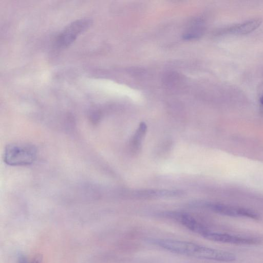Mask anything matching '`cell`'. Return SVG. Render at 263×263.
<instances>
[{
    "mask_svg": "<svg viewBox=\"0 0 263 263\" xmlns=\"http://www.w3.org/2000/svg\"><path fill=\"white\" fill-rule=\"evenodd\" d=\"M206 208L215 213L230 217H246L256 219L259 218L258 214L250 209L233 206L229 205L216 202H206L204 204Z\"/></svg>",
    "mask_w": 263,
    "mask_h": 263,
    "instance_id": "obj_5",
    "label": "cell"
},
{
    "mask_svg": "<svg viewBox=\"0 0 263 263\" xmlns=\"http://www.w3.org/2000/svg\"><path fill=\"white\" fill-rule=\"evenodd\" d=\"M167 216L175 219L190 231L202 236L208 229L191 216L180 213L170 212Z\"/></svg>",
    "mask_w": 263,
    "mask_h": 263,
    "instance_id": "obj_6",
    "label": "cell"
},
{
    "mask_svg": "<svg viewBox=\"0 0 263 263\" xmlns=\"http://www.w3.org/2000/svg\"><path fill=\"white\" fill-rule=\"evenodd\" d=\"M202 236L213 241L234 245H254L259 242L257 238L254 237L214 232L208 229Z\"/></svg>",
    "mask_w": 263,
    "mask_h": 263,
    "instance_id": "obj_4",
    "label": "cell"
},
{
    "mask_svg": "<svg viewBox=\"0 0 263 263\" xmlns=\"http://www.w3.org/2000/svg\"><path fill=\"white\" fill-rule=\"evenodd\" d=\"M152 241L164 250L197 258L224 262L233 261L236 259L233 253L193 242L163 238L154 239Z\"/></svg>",
    "mask_w": 263,
    "mask_h": 263,
    "instance_id": "obj_1",
    "label": "cell"
},
{
    "mask_svg": "<svg viewBox=\"0 0 263 263\" xmlns=\"http://www.w3.org/2000/svg\"><path fill=\"white\" fill-rule=\"evenodd\" d=\"M203 27L199 22L184 33L182 37L185 40H190L200 37L203 33Z\"/></svg>",
    "mask_w": 263,
    "mask_h": 263,
    "instance_id": "obj_8",
    "label": "cell"
},
{
    "mask_svg": "<svg viewBox=\"0 0 263 263\" xmlns=\"http://www.w3.org/2000/svg\"><path fill=\"white\" fill-rule=\"evenodd\" d=\"M261 23L262 21L260 18L251 19L241 24L234 25L223 29L220 33L236 35L247 34L258 28Z\"/></svg>",
    "mask_w": 263,
    "mask_h": 263,
    "instance_id": "obj_7",
    "label": "cell"
},
{
    "mask_svg": "<svg viewBox=\"0 0 263 263\" xmlns=\"http://www.w3.org/2000/svg\"><path fill=\"white\" fill-rule=\"evenodd\" d=\"M91 24L92 20L86 17L72 22L58 36L57 45L62 48L69 46L80 34L88 29Z\"/></svg>",
    "mask_w": 263,
    "mask_h": 263,
    "instance_id": "obj_3",
    "label": "cell"
},
{
    "mask_svg": "<svg viewBox=\"0 0 263 263\" xmlns=\"http://www.w3.org/2000/svg\"><path fill=\"white\" fill-rule=\"evenodd\" d=\"M37 156L36 147L27 143L8 144L4 152V161L10 166H26L32 163Z\"/></svg>",
    "mask_w": 263,
    "mask_h": 263,
    "instance_id": "obj_2",
    "label": "cell"
},
{
    "mask_svg": "<svg viewBox=\"0 0 263 263\" xmlns=\"http://www.w3.org/2000/svg\"><path fill=\"white\" fill-rule=\"evenodd\" d=\"M259 101H260V102L262 104H263V96H262L261 97H260Z\"/></svg>",
    "mask_w": 263,
    "mask_h": 263,
    "instance_id": "obj_11",
    "label": "cell"
},
{
    "mask_svg": "<svg viewBox=\"0 0 263 263\" xmlns=\"http://www.w3.org/2000/svg\"><path fill=\"white\" fill-rule=\"evenodd\" d=\"M147 126L145 123L141 122L133 140V146L137 147L146 132Z\"/></svg>",
    "mask_w": 263,
    "mask_h": 263,
    "instance_id": "obj_9",
    "label": "cell"
},
{
    "mask_svg": "<svg viewBox=\"0 0 263 263\" xmlns=\"http://www.w3.org/2000/svg\"><path fill=\"white\" fill-rule=\"evenodd\" d=\"M41 258L40 257H36L31 260L24 256H22L19 258L18 263H40Z\"/></svg>",
    "mask_w": 263,
    "mask_h": 263,
    "instance_id": "obj_10",
    "label": "cell"
}]
</instances>
